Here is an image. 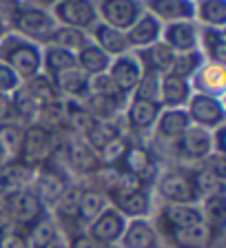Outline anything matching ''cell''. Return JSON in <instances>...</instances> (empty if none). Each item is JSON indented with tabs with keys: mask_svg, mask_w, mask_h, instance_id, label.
<instances>
[{
	"mask_svg": "<svg viewBox=\"0 0 226 248\" xmlns=\"http://www.w3.org/2000/svg\"><path fill=\"white\" fill-rule=\"evenodd\" d=\"M53 155V133L45 124H31L22 131L20 149H18V164L25 169H38Z\"/></svg>",
	"mask_w": 226,
	"mask_h": 248,
	"instance_id": "obj_1",
	"label": "cell"
},
{
	"mask_svg": "<svg viewBox=\"0 0 226 248\" xmlns=\"http://www.w3.org/2000/svg\"><path fill=\"white\" fill-rule=\"evenodd\" d=\"M5 206H7V215L14 222V226L25 232H27V228H31L45 215V204L33 193V188H22L18 193L7 195Z\"/></svg>",
	"mask_w": 226,
	"mask_h": 248,
	"instance_id": "obj_2",
	"label": "cell"
},
{
	"mask_svg": "<svg viewBox=\"0 0 226 248\" xmlns=\"http://www.w3.org/2000/svg\"><path fill=\"white\" fill-rule=\"evenodd\" d=\"M186 115L191 122H195V126L206 131H213L224 124V107L211 93H197V95L189 98Z\"/></svg>",
	"mask_w": 226,
	"mask_h": 248,
	"instance_id": "obj_3",
	"label": "cell"
},
{
	"mask_svg": "<svg viewBox=\"0 0 226 248\" xmlns=\"http://www.w3.org/2000/svg\"><path fill=\"white\" fill-rule=\"evenodd\" d=\"M89 226H91L89 228V237L107 248L113 246L115 242H120L124 226H127V219H124V215L120 211H115L113 206H107Z\"/></svg>",
	"mask_w": 226,
	"mask_h": 248,
	"instance_id": "obj_4",
	"label": "cell"
},
{
	"mask_svg": "<svg viewBox=\"0 0 226 248\" xmlns=\"http://www.w3.org/2000/svg\"><path fill=\"white\" fill-rule=\"evenodd\" d=\"M5 58H7V67L18 78H25V80L36 78L42 64L40 51L33 45H29V42H11Z\"/></svg>",
	"mask_w": 226,
	"mask_h": 248,
	"instance_id": "obj_5",
	"label": "cell"
},
{
	"mask_svg": "<svg viewBox=\"0 0 226 248\" xmlns=\"http://www.w3.org/2000/svg\"><path fill=\"white\" fill-rule=\"evenodd\" d=\"M173 248H211L215 244V237H220L222 231L211 228L209 224H197L189 228H178V231L164 232Z\"/></svg>",
	"mask_w": 226,
	"mask_h": 248,
	"instance_id": "obj_6",
	"label": "cell"
},
{
	"mask_svg": "<svg viewBox=\"0 0 226 248\" xmlns=\"http://www.w3.org/2000/svg\"><path fill=\"white\" fill-rule=\"evenodd\" d=\"M158 191L169 204H195L197 200L191 175L186 173H164L158 182Z\"/></svg>",
	"mask_w": 226,
	"mask_h": 248,
	"instance_id": "obj_7",
	"label": "cell"
},
{
	"mask_svg": "<svg viewBox=\"0 0 226 248\" xmlns=\"http://www.w3.org/2000/svg\"><path fill=\"white\" fill-rule=\"evenodd\" d=\"M16 29L36 40H51L53 33V20L40 9H22L14 16Z\"/></svg>",
	"mask_w": 226,
	"mask_h": 248,
	"instance_id": "obj_8",
	"label": "cell"
},
{
	"mask_svg": "<svg viewBox=\"0 0 226 248\" xmlns=\"http://www.w3.org/2000/svg\"><path fill=\"white\" fill-rule=\"evenodd\" d=\"M202 222H204V217H202L200 206H195V204H169L160 217V226L164 232L197 226Z\"/></svg>",
	"mask_w": 226,
	"mask_h": 248,
	"instance_id": "obj_9",
	"label": "cell"
},
{
	"mask_svg": "<svg viewBox=\"0 0 226 248\" xmlns=\"http://www.w3.org/2000/svg\"><path fill=\"white\" fill-rule=\"evenodd\" d=\"M56 16L71 29H82L96 20V7L91 0H60Z\"/></svg>",
	"mask_w": 226,
	"mask_h": 248,
	"instance_id": "obj_10",
	"label": "cell"
},
{
	"mask_svg": "<svg viewBox=\"0 0 226 248\" xmlns=\"http://www.w3.org/2000/svg\"><path fill=\"white\" fill-rule=\"evenodd\" d=\"M158 246H160L158 231L144 217L127 222L122 237H120V248H158Z\"/></svg>",
	"mask_w": 226,
	"mask_h": 248,
	"instance_id": "obj_11",
	"label": "cell"
},
{
	"mask_svg": "<svg viewBox=\"0 0 226 248\" xmlns=\"http://www.w3.org/2000/svg\"><path fill=\"white\" fill-rule=\"evenodd\" d=\"M180 153L189 160H206L209 155H213L211 144V131L200 129V126H189L180 140H178Z\"/></svg>",
	"mask_w": 226,
	"mask_h": 248,
	"instance_id": "obj_12",
	"label": "cell"
},
{
	"mask_svg": "<svg viewBox=\"0 0 226 248\" xmlns=\"http://www.w3.org/2000/svg\"><path fill=\"white\" fill-rule=\"evenodd\" d=\"M138 2L135 0H104L102 2V16L109 27L113 29H129L138 20Z\"/></svg>",
	"mask_w": 226,
	"mask_h": 248,
	"instance_id": "obj_13",
	"label": "cell"
},
{
	"mask_svg": "<svg viewBox=\"0 0 226 248\" xmlns=\"http://www.w3.org/2000/svg\"><path fill=\"white\" fill-rule=\"evenodd\" d=\"M140 78H142V69H140V64L133 58H120V60L113 62L111 71H109V80L113 82V87L118 89L120 95L135 91Z\"/></svg>",
	"mask_w": 226,
	"mask_h": 248,
	"instance_id": "obj_14",
	"label": "cell"
},
{
	"mask_svg": "<svg viewBox=\"0 0 226 248\" xmlns=\"http://www.w3.org/2000/svg\"><path fill=\"white\" fill-rule=\"evenodd\" d=\"M120 164L124 166V173H131L142 184L155 173V162L151 153L146 149H140V146H127Z\"/></svg>",
	"mask_w": 226,
	"mask_h": 248,
	"instance_id": "obj_15",
	"label": "cell"
},
{
	"mask_svg": "<svg viewBox=\"0 0 226 248\" xmlns=\"http://www.w3.org/2000/svg\"><path fill=\"white\" fill-rule=\"evenodd\" d=\"M189 98H191V87L184 78L166 73L160 80V100L169 108H180L184 102H189Z\"/></svg>",
	"mask_w": 226,
	"mask_h": 248,
	"instance_id": "obj_16",
	"label": "cell"
},
{
	"mask_svg": "<svg viewBox=\"0 0 226 248\" xmlns=\"http://www.w3.org/2000/svg\"><path fill=\"white\" fill-rule=\"evenodd\" d=\"M67 188H69V184H67V180H65V175L51 169V170H45L36 180L33 193L40 197L42 204H56Z\"/></svg>",
	"mask_w": 226,
	"mask_h": 248,
	"instance_id": "obj_17",
	"label": "cell"
},
{
	"mask_svg": "<svg viewBox=\"0 0 226 248\" xmlns=\"http://www.w3.org/2000/svg\"><path fill=\"white\" fill-rule=\"evenodd\" d=\"M160 115V102H151V100H138L129 104L127 120L135 131H146L155 124Z\"/></svg>",
	"mask_w": 226,
	"mask_h": 248,
	"instance_id": "obj_18",
	"label": "cell"
},
{
	"mask_svg": "<svg viewBox=\"0 0 226 248\" xmlns=\"http://www.w3.org/2000/svg\"><path fill=\"white\" fill-rule=\"evenodd\" d=\"M146 7L151 9L153 18H164V20H178L193 16V2L191 0H146Z\"/></svg>",
	"mask_w": 226,
	"mask_h": 248,
	"instance_id": "obj_19",
	"label": "cell"
},
{
	"mask_svg": "<svg viewBox=\"0 0 226 248\" xmlns=\"http://www.w3.org/2000/svg\"><path fill=\"white\" fill-rule=\"evenodd\" d=\"M67 160L71 162L73 169L82 170V173H93L100 166L98 151H93V146L87 140H76L67 149Z\"/></svg>",
	"mask_w": 226,
	"mask_h": 248,
	"instance_id": "obj_20",
	"label": "cell"
},
{
	"mask_svg": "<svg viewBox=\"0 0 226 248\" xmlns=\"http://www.w3.org/2000/svg\"><path fill=\"white\" fill-rule=\"evenodd\" d=\"M155 122H158L160 135L169 140H180L184 135V131L191 126V120L184 108H169L162 115H158Z\"/></svg>",
	"mask_w": 226,
	"mask_h": 248,
	"instance_id": "obj_21",
	"label": "cell"
},
{
	"mask_svg": "<svg viewBox=\"0 0 226 248\" xmlns=\"http://www.w3.org/2000/svg\"><path fill=\"white\" fill-rule=\"evenodd\" d=\"M191 182H193V188H195L197 197H213V195H222L224 193V175H220L217 170H213L211 166L206 164L204 169L195 170L191 175Z\"/></svg>",
	"mask_w": 226,
	"mask_h": 248,
	"instance_id": "obj_22",
	"label": "cell"
},
{
	"mask_svg": "<svg viewBox=\"0 0 226 248\" xmlns=\"http://www.w3.org/2000/svg\"><path fill=\"white\" fill-rule=\"evenodd\" d=\"M76 64L80 71H84L89 78L93 76H102L109 69V56L98 49L96 45H84L76 56Z\"/></svg>",
	"mask_w": 226,
	"mask_h": 248,
	"instance_id": "obj_23",
	"label": "cell"
},
{
	"mask_svg": "<svg viewBox=\"0 0 226 248\" xmlns=\"http://www.w3.org/2000/svg\"><path fill=\"white\" fill-rule=\"evenodd\" d=\"M58 239V228L51 217L42 215L31 228H27V246L29 248H51Z\"/></svg>",
	"mask_w": 226,
	"mask_h": 248,
	"instance_id": "obj_24",
	"label": "cell"
},
{
	"mask_svg": "<svg viewBox=\"0 0 226 248\" xmlns=\"http://www.w3.org/2000/svg\"><path fill=\"white\" fill-rule=\"evenodd\" d=\"M160 36V22L153 16H144V18H138L133 25L129 27L127 33V42L135 46H146L153 45Z\"/></svg>",
	"mask_w": 226,
	"mask_h": 248,
	"instance_id": "obj_25",
	"label": "cell"
},
{
	"mask_svg": "<svg viewBox=\"0 0 226 248\" xmlns=\"http://www.w3.org/2000/svg\"><path fill=\"white\" fill-rule=\"evenodd\" d=\"M89 80H91V78H89L87 73L80 71L78 67H73V69H69V71L56 76L51 82L56 84L62 93H67L69 98H82V95L89 93Z\"/></svg>",
	"mask_w": 226,
	"mask_h": 248,
	"instance_id": "obj_26",
	"label": "cell"
},
{
	"mask_svg": "<svg viewBox=\"0 0 226 248\" xmlns=\"http://www.w3.org/2000/svg\"><path fill=\"white\" fill-rule=\"evenodd\" d=\"M96 42H98V49H102L104 53H111V56H122L124 51H127V36H124L122 31L113 29V27L109 25H100L98 29H96Z\"/></svg>",
	"mask_w": 226,
	"mask_h": 248,
	"instance_id": "obj_27",
	"label": "cell"
},
{
	"mask_svg": "<svg viewBox=\"0 0 226 248\" xmlns=\"http://www.w3.org/2000/svg\"><path fill=\"white\" fill-rule=\"evenodd\" d=\"M166 45L171 49H178L180 53L191 51L195 46V27L191 22H173L166 29Z\"/></svg>",
	"mask_w": 226,
	"mask_h": 248,
	"instance_id": "obj_28",
	"label": "cell"
},
{
	"mask_svg": "<svg viewBox=\"0 0 226 248\" xmlns=\"http://www.w3.org/2000/svg\"><path fill=\"white\" fill-rule=\"evenodd\" d=\"M107 208L104 193L100 191H80V204H78V219L91 224L100 213Z\"/></svg>",
	"mask_w": 226,
	"mask_h": 248,
	"instance_id": "obj_29",
	"label": "cell"
},
{
	"mask_svg": "<svg viewBox=\"0 0 226 248\" xmlns=\"http://www.w3.org/2000/svg\"><path fill=\"white\" fill-rule=\"evenodd\" d=\"M175 60V51L171 49L166 42H158L144 53V62H146V69L153 73L158 71H171Z\"/></svg>",
	"mask_w": 226,
	"mask_h": 248,
	"instance_id": "obj_30",
	"label": "cell"
},
{
	"mask_svg": "<svg viewBox=\"0 0 226 248\" xmlns=\"http://www.w3.org/2000/svg\"><path fill=\"white\" fill-rule=\"evenodd\" d=\"M113 208L120 211L122 215H129L131 219H140V217H144L146 213H149V195H146L144 188H140V191H135V193H131V195L118 200Z\"/></svg>",
	"mask_w": 226,
	"mask_h": 248,
	"instance_id": "obj_31",
	"label": "cell"
},
{
	"mask_svg": "<svg viewBox=\"0 0 226 248\" xmlns=\"http://www.w3.org/2000/svg\"><path fill=\"white\" fill-rule=\"evenodd\" d=\"M45 67H47V71H49V76L56 78V76H60V73L69 71V69L78 67V64H76V56H73V53L65 51L60 46H49L45 53Z\"/></svg>",
	"mask_w": 226,
	"mask_h": 248,
	"instance_id": "obj_32",
	"label": "cell"
},
{
	"mask_svg": "<svg viewBox=\"0 0 226 248\" xmlns=\"http://www.w3.org/2000/svg\"><path fill=\"white\" fill-rule=\"evenodd\" d=\"M84 108H87L89 115H91L96 122H109V120L115 115V111H118V100L93 93L91 98H89V102L84 104Z\"/></svg>",
	"mask_w": 226,
	"mask_h": 248,
	"instance_id": "obj_33",
	"label": "cell"
},
{
	"mask_svg": "<svg viewBox=\"0 0 226 248\" xmlns=\"http://www.w3.org/2000/svg\"><path fill=\"white\" fill-rule=\"evenodd\" d=\"M51 40L53 46H60L65 51L73 53V51H80L84 45H87V38L80 29H71V27H62V29L53 31L51 33Z\"/></svg>",
	"mask_w": 226,
	"mask_h": 248,
	"instance_id": "obj_34",
	"label": "cell"
},
{
	"mask_svg": "<svg viewBox=\"0 0 226 248\" xmlns=\"http://www.w3.org/2000/svg\"><path fill=\"white\" fill-rule=\"evenodd\" d=\"M140 188H144V184L138 180V177H133L131 173L120 170L118 175H113V182L109 184V195H111L113 202H118V200H122V197L131 195V193L140 191Z\"/></svg>",
	"mask_w": 226,
	"mask_h": 248,
	"instance_id": "obj_35",
	"label": "cell"
},
{
	"mask_svg": "<svg viewBox=\"0 0 226 248\" xmlns=\"http://www.w3.org/2000/svg\"><path fill=\"white\" fill-rule=\"evenodd\" d=\"M200 211H202V217H204V224L222 231L224 228V193L222 195L206 197L204 208H200Z\"/></svg>",
	"mask_w": 226,
	"mask_h": 248,
	"instance_id": "obj_36",
	"label": "cell"
},
{
	"mask_svg": "<svg viewBox=\"0 0 226 248\" xmlns=\"http://www.w3.org/2000/svg\"><path fill=\"white\" fill-rule=\"evenodd\" d=\"M67 124L76 131V133H80V135L87 138V133L91 131V126L96 124V120L89 115V111L84 107H78V104L71 102V107H67Z\"/></svg>",
	"mask_w": 226,
	"mask_h": 248,
	"instance_id": "obj_37",
	"label": "cell"
},
{
	"mask_svg": "<svg viewBox=\"0 0 226 248\" xmlns=\"http://www.w3.org/2000/svg\"><path fill=\"white\" fill-rule=\"evenodd\" d=\"M200 18L211 27H222L226 20V2L224 0H202Z\"/></svg>",
	"mask_w": 226,
	"mask_h": 248,
	"instance_id": "obj_38",
	"label": "cell"
},
{
	"mask_svg": "<svg viewBox=\"0 0 226 248\" xmlns=\"http://www.w3.org/2000/svg\"><path fill=\"white\" fill-rule=\"evenodd\" d=\"M200 69V56L195 51H184V53H175V60H173V67H171L169 73L173 76H180V78H189L193 71Z\"/></svg>",
	"mask_w": 226,
	"mask_h": 248,
	"instance_id": "obj_39",
	"label": "cell"
},
{
	"mask_svg": "<svg viewBox=\"0 0 226 248\" xmlns=\"http://www.w3.org/2000/svg\"><path fill=\"white\" fill-rule=\"evenodd\" d=\"M11 108H14L20 118H33V115H36L42 107L36 102V98H33V95H31V93L22 87V89H18V91H16V98H14Z\"/></svg>",
	"mask_w": 226,
	"mask_h": 248,
	"instance_id": "obj_40",
	"label": "cell"
},
{
	"mask_svg": "<svg viewBox=\"0 0 226 248\" xmlns=\"http://www.w3.org/2000/svg\"><path fill=\"white\" fill-rule=\"evenodd\" d=\"M158 95H160V76L153 71H146L140 78L138 87H135V98L158 102Z\"/></svg>",
	"mask_w": 226,
	"mask_h": 248,
	"instance_id": "obj_41",
	"label": "cell"
},
{
	"mask_svg": "<svg viewBox=\"0 0 226 248\" xmlns=\"http://www.w3.org/2000/svg\"><path fill=\"white\" fill-rule=\"evenodd\" d=\"M204 46H206V51H209V56H211V60H215L217 67H222L224 64V31L206 29Z\"/></svg>",
	"mask_w": 226,
	"mask_h": 248,
	"instance_id": "obj_42",
	"label": "cell"
},
{
	"mask_svg": "<svg viewBox=\"0 0 226 248\" xmlns=\"http://www.w3.org/2000/svg\"><path fill=\"white\" fill-rule=\"evenodd\" d=\"M78 204H80V191H78V188H67L53 206L58 208V213H60L62 217L76 219L78 217Z\"/></svg>",
	"mask_w": 226,
	"mask_h": 248,
	"instance_id": "obj_43",
	"label": "cell"
},
{
	"mask_svg": "<svg viewBox=\"0 0 226 248\" xmlns=\"http://www.w3.org/2000/svg\"><path fill=\"white\" fill-rule=\"evenodd\" d=\"M124 151H127V144L122 142V138L111 140L102 151H100V164H113V162L122 160Z\"/></svg>",
	"mask_w": 226,
	"mask_h": 248,
	"instance_id": "obj_44",
	"label": "cell"
},
{
	"mask_svg": "<svg viewBox=\"0 0 226 248\" xmlns=\"http://www.w3.org/2000/svg\"><path fill=\"white\" fill-rule=\"evenodd\" d=\"M14 89H18V76L7 67L5 62H0V93L14 91Z\"/></svg>",
	"mask_w": 226,
	"mask_h": 248,
	"instance_id": "obj_45",
	"label": "cell"
},
{
	"mask_svg": "<svg viewBox=\"0 0 226 248\" xmlns=\"http://www.w3.org/2000/svg\"><path fill=\"white\" fill-rule=\"evenodd\" d=\"M204 80L215 91H222V87H224V71H222V67H209L204 71Z\"/></svg>",
	"mask_w": 226,
	"mask_h": 248,
	"instance_id": "obj_46",
	"label": "cell"
},
{
	"mask_svg": "<svg viewBox=\"0 0 226 248\" xmlns=\"http://www.w3.org/2000/svg\"><path fill=\"white\" fill-rule=\"evenodd\" d=\"M69 248H104V246H100L98 242H93V239L89 237L87 232H82V235H73Z\"/></svg>",
	"mask_w": 226,
	"mask_h": 248,
	"instance_id": "obj_47",
	"label": "cell"
},
{
	"mask_svg": "<svg viewBox=\"0 0 226 248\" xmlns=\"http://www.w3.org/2000/svg\"><path fill=\"white\" fill-rule=\"evenodd\" d=\"M9 115H11V100L7 98L5 93H0V126L7 124Z\"/></svg>",
	"mask_w": 226,
	"mask_h": 248,
	"instance_id": "obj_48",
	"label": "cell"
},
{
	"mask_svg": "<svg viewBox=\"0 0 226 248\" xmlns=\"http://www.w3.org/2000/svg\"><path fill=\"white\" fill-rule=\"evenodd\" d=\"M2 33H5V29H2V25H0V38H2Z\"/></svg>",
	"mask_w": 226,
	"mask_h": 248,
	"instance_id": "obj_49",
	"label": "cell"
},
{
	"mask_svg": "<svg viewBox=\"0 0 226 248\" xmlns=\"http://www.w3.org/2000/svg\"><path fill=\"white\" fill-rule=\"evenodd\" d=\"M51 248H65V246H60V244H53V246Z\"/></svg>",
	"mask_w": 226,
	"mask_h": 248,
	"instance_id": "obj_50",
	"label": "cell"
},
{
	"mask_svg": "<svg viewBox=\"0 0 226 248\" xmlns=\"http://www.w3.org/2000/svg\"><path fill=\"white\" fill-rule=\"evenodd\" d=\"M2 228H5V226H0V232H2Z\"/></svg>",
	"mask_w": 226,
	"mask_h": 248,
	"instance_id": "obj_51",
	"label": "cell"
},
{
	"mask_svg": "<svg viewBox=\"0 0 226 248\" xmlns=\"http://www.w3.org/2000/svg\"><path fill=\"white\" fill-rule=\"evenodd\" d=\"M107 248H113V246H107Z\"/></svg>",
	"mask_w": 226,
	"mask_h": 248,
	"instance_id": "obj_52",
	"label": "cell"
}]
</instances>
